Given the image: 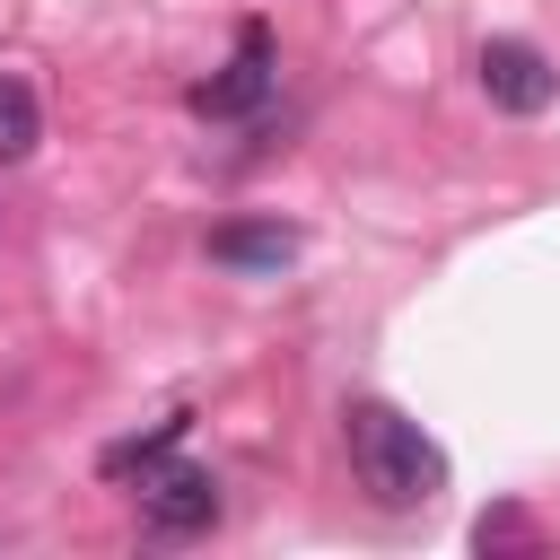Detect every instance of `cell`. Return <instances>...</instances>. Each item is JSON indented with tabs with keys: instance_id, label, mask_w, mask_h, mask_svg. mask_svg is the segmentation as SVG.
Returning a JSON list of instances; mask_svg holds the SVG:
<instances>
[{
	"instance_id": "6da1fadb",
	"label": "cell",
	"mask_w": 560,
	"mask_h": 560,
	"mask_svg": "<svg viewBox=\"0 0 560 560\" xmlns=\"http://www.w3.org/2000/svg\"><path fill=\"white\" fill-rule=\"evenodd\" d=\"M341 438H350V472L376 508H429L446 490V446L420 420H402L394 402H350Z\"/></svg>"
},
{
	"instance_id": "7a4b0ae2",
	"label": "cell",
	"mask_w": 560,
	"mask_h": 560,
	"mask_svg": "<svg viewBox=\"0 0 560 560\" xmlns=\"http://www.w3.org/2000/svg\"><path fill=\"white\" fill-rule=\"evenodd\" d=\"M271 79H280L271 26H262V18H245V26H236V52H228V70L192 88V114H210V122H236V114H254V105L271 96Z\"/></svg>"
},
{
	"instance_id": "3957f363",
	"label": "cell",
	"mask_w": 560,
	"mask_h": 560,
	"mask_svg": "<svg viewBox=\"0 0 560 560\" xmlns=\"http://www.w3.org/2000/svg\"><path fill=\"white\" fill-rule=\"evenodd\" d=\"M472 70H481V96H490L499 114H542V105L560 96V70H551L525 35H490Z\"/></svg>"
},
{
	"instance_id": "277c9868",
	"label": "cell",
	"mask_w": 560,
	"mask_h": 560,
	"mask_svg": "<svg viewBox=\"0 0 560 560\" xmlns=\"http://www.w3.org/2000/svg\"><path fill=\"white\" fill-rule=\"evenodd\" d=\"M140 516L149 534H201L219 525V481L201 464H140Z\"/></svg>"
},
{
	"instance_id": "5b68a950",
	"label": "cell",
	"mask_w": 560,
	"mask_h": 560,
	"mask_svg": "<svg viewBox=\"0 0 560 560\" xmlns=\"http://www.w3.org/2000/svg\"><path fill=\"white\" fill-rule=\"evenodd\" d=\"M289 254H298V236L280 219H254V228H219L210 236V262H228V271H280Z\"/></svg>"
},
{
	"instance_id": "8992f818",
	"label": "cell",
	"mask_w": 560,
	"mask_h": 560,
	"mask_svg": "<svg viewBox=\"0 0 560 560\" xmlns=\"http://www.w3.org/2000/svg\"><path fill=\"white\" fill-rule=\"evenodd\" d=\"M35 140H44V105H35V88L18 70H0V166L35 158Z\"/></svg>"
},
{
	"instance_id": "52a82bcc",
	"label": "cell",
	"mask_w": 560,
	"mask_h": 560,
	"mask_svg": "<svg viewBox=\"0 0 560 560\" xmlns=\"http://www.w3.org/2000/svg\"><path fill=\"white\" fill-rule=\"evenodd\" d=\"M184 429H192V411H166V420H149L140 438H114V446L96 455V464H105V481H122V472H140V464H158V455H166V446H175Z\"/></svg>"
}]
</instances>
